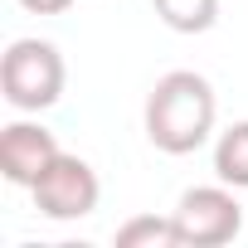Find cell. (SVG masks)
Listing matches in <instances>:
<instances>
[{
	"mask_svg": "<svg viewBox=\"0 0 248 248\" xmlns=\"http://www.w3.org/2000/svg\"><path fill=\"white\" fill-rule=\"evenodd\" d=\"M156 15L180 34H204L219 20V0H151Z\"/></svg>",
	"mask_w": 248,
	"mask_h": 248,
	"instance_id": "obj_8",
	"label": "cell"
},
{
	"mask_svg": "<svg viewBox=\"0 0 248 248\" xmlns=\"http://www.w3.org/2000/svg\"><path fill=\"white\" fill-rule=\"evenodd\" d=\"M20 5H25V10H34V15H63L73 0H20Z\"/></svg>",
	"mask_w": 248,
	"mask_h": 248,
	"instance_id": "obj_9",
	"label": "cell"
},
{
	"mask_svg": "<svg viewBox=\"0 0 248 248\" xmlns=\"http://www.w3.org/2000/svg\"><path fill=\"white\" fill-rule=\"evenodd\" d=\"M214 127V88L209 78L190 73V68H170L166 78H156L151 97H146V137L156 151L166 156H190L204 146Z\"/></svg>",
	"mask_w": 248,
	"mask_h": 248,
	"instance_id": "obj_1",
	"label": "cell"
},
{
	"mask_svg": "<svg viewBox=\"0 0 248 248\" xmlns=\"http://www.w3.org/2000/svg\"><path fill=\"white\" fill-rule=\"evenodd\" d=\"M30 190H34L39 214H49V219H83L97 209V195H102L93 166L83 156H68V151H59Z\"/></svg>",
	"mask_w": 248,
	"mask_h": 248,
	"instance_id": "obj_4",
	"label": "cell"
},
{
	"mask_svg": "<svg viewBox=\"0 0 248 248\" xmlns=\"http://www.w3.org/2000/svg\"><path fill=\"white\" fill-rule=\"evenodd\" d=\"M54 156H59V141L39 122H10L0 132V175L15 185H34Z\"/></svg>",
	"mask_w": 248,
	"mask_h": 248,
	"instance_id": "obj_5",
	"label": "cell"
},
{
	"mask_svg": "<svg viewBox=\"0 0 248 248\" xmlns=\"http://www.w3.org/2000/svg\"><path fill=\"white\" fill-rule=\"evenodd\" d=\"M175 229H180V243L185 248H219V243L238 238L243 204L229 190H219V185H195L175 204Z\"/></svg>",
	"mask_w": 248,
	"mask_h": 248,
	"instance_id": "obj_3",
	"label": "cell"
},
{
	"mask_svg": "<svg viewBox=\"0 0 248 248\" xmlns=\"http://www.w3.org/2000/svg\"><path fill=\"white\" fill-rule=\"evenodd\" d=\"M117 248H185L180 243V229H175V214L170 219H156V214H137L117 229Z\"/></svg>",
	"mask_w": 248,
	"mask_h": 248,
	"instance_id": "obj_7",
	"label": "cell"
},
{
	"mask_svg": "<svg viewBox=\"0 0 248 248\" xmlns=\"http://www.w3.org/2000/svg\"><path fill=\"white\" fill-rule=\"evenodd\" d=\"M214 175L233 190H248V122H233V127L219 137L214 146Z\"/></svg>",
	"mask_w": 248,
	"mask_h": 248,
	"instance_id": "obj_6",
	"label": "cell"
},
{
	"mask_svg": "<svg viewBox=\"0 0 248 248\" xmlns=\"http://www.w3.org/2000/svg\"><path fill=\"white\" fill-rule=\"evenodd\" d=\"M0 93L20 112H44L63 93V54L49 39H15L0 54Z\"/></svg>",
	"mask_w": 248,
	"mask_h": 248,
	"instance_id": "obj_2",
	"label": "cell"
}]
</instances>
